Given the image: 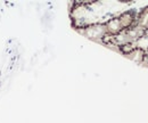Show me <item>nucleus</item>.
<instances>
[{
    "label": "nucleus",
    "instance_id": "nucleus-1",
    "mask_svg": "<svg viewBox=\"0 0 148 123\" xmlns=\"http://www.w3.org/2000/svg\"><path fill=\"white\" fill-rule=\"evenodd\" d=\"M137 17V12L134 9L127 10L122 14H120L116 17H113L105 22V29H106V39H111L113 36L121 34L124 31H128L131 29L136 22ZM104 41V42H105Z\"/></svg>",
    "mask_w": 148,
    "mask_h": 123
},
{
    "label": "nucleus",
    "instance_id": "nucleus-2",
    "mask_svg": "<svg viewBox=\"0 0 148 123\" xmlns=\"http://www.w3.org/2000/svg\"><path fill=\"white\" fill-rule=\"evenodd\" d=\"M84 36L93 41H100L104 42L106 39V29L105 23H93L90 25H87L84 27H81L80 31Z\"/></svg>",
    "mask_w": 148,
    "mask_h": 123
},
{
    "label": "nucleus",
    "instance_id": "nucleus-3",
    "mask_svg": "<svg viewBox=\"0 0 148 123\" xmlns=\"http://www.w3.org/2000/svg\"><path fill=\"white\" fill-rule=\"evenodd\" d=\"M133 27L143 36L148 33V6L141 8L140 12L137 13V17L133 24Z\"/></svg>",
    "mask_w": 148,
    "mask_h": 123
},
{
    "label": "nucleus",
    "instance_id": "nucleus-4",
    "mask_svg": "<svg viewBox=\"0 0 148 123\" xmlns=\"http://www.w3.org/2000/svg\"><path fill=\"white\" fill-rule=\"evenodd\" d=\"M122 53L125 55V57H128L130 59H132L133 62L144 65L145 63V49L140 48V47H130L128 49L123 50Z\"/></svg>",
    "mask_w": 148,
    "mask_h": 123
},
{
    "label": "nucleus",
    "instance_id": "nucleus-5",
    "mask_svg": "<svg viewBox=\"0 0 148 123\" xmlns=\"http://www.w3.org/2000/svg\"><path fill=\"white\" fill-rule=\"evenodd\" d=\"M144 65L148 66V48L145 49V63H144Z\"/></svg>",
    "mask_w": 148,
    "mask_h": 123
}]
</instances>
